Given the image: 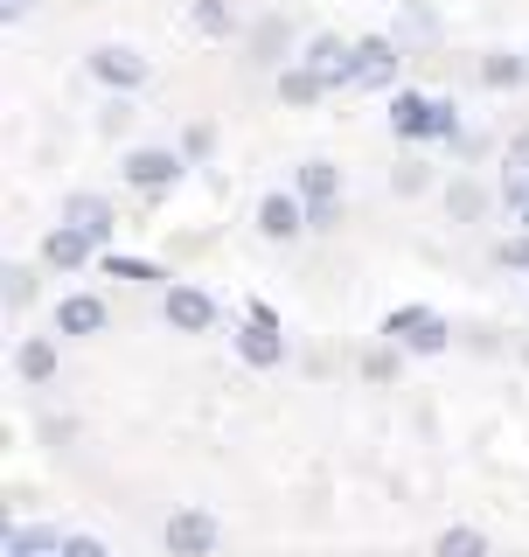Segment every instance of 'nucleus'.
I'll return each mask as SVG.
<instances>
[{"label":"nucleus","instance_id":"nucleus-19","mask_svg":"<svg viewBox=\"0 0 529 557\" xmlns=\"http://www.w3.org/2000/svg\"><path fill=\"white\" fill-rule=\"evenodd\" d=\"M188 22H196L202 35H231V8H223V0H196V14H188Z\"/></svg>","mask_w":529,"mask_h":557},{"label":"nucleus","instance_id":"nucleus-16","mask_svg":"<svg viewBox=\"0 0 529 557\" xmlns=\"http://www.w3.org/2000/svg\"><path fill=\"white\" fill-rule=\"evenodd\" d=\"M321 91H328V84H321V77H313V70H307V63H293V70H286V77H279V98H286V104H313V98H321Z\"/></svg>","mask_w":529,"mask_h":557},{"label":"nucleus","instance_id":"nucleus-4","mask_svg":"<svg viewBox=\"0 0 529 557\" xmlns=\"http://www.w3.org/2000/svg\"><path fill=\"white\" fill-rule=\"evenodd\" d=\"M91 77L112 84V91H139L147 84V57H133L126 42H104V49H91Z\"/></svg>","mask_w":529,"mask_h":557},{"label":"nucleus","instance_id":"nucleus-29","mask_svg":"<svg viewBox=\"0 0 529 557\" xmlns=\"http://www.w3.org/2000/svg\"><path fill=\"white\" fill-rule=\"evenodd\" d=\"M522 223H529V202H522Z\"/></svg>","mask_w":529,"mask_h":557},{"label":"nucleus","instance_id":"nucleus-26","mask_svg":"<svg viewBox=\"0 0 529 557\" xmlns=\"http://www.w3.org/2000/svg\"><path fill=\"white\" fill-rule=\"evenodd\" d=\"M209 147H217V133H209V126H188L182 133V153H209Z\"/></svg>","mask_w":529,"mask_h":557},{"label":"nucleus","instance_id":"nucleus-24","mask_svg":"<svg viewBox=\"0 0 529 557\" xmlns=\"http://www.w3.org/2000/svg\"><path fill=\"white\" fill-rule=\"evenodd\" d=\"M481 209H488V196H481L473 182H460V188H453V216H481Z\"/></svg>","mask_w":529,"mask_h":557},{"label":"nucleus","instance_id":"nucleus-17","mask_svg":"<svg viewBox=\"0 0 529 557\" xmlns=\"http://www.w3.org/2000/svg\"><path fill=\"white\" fill-rule=\"evenodd\" d=\"M432 557H488V536H481V530H467V522H460V530H446V536L432 544Z\"/></svg>","mask_w":529,"mask_h":557},{"label":"nucleus","instance_id":"nucleus-15","mask_svg":"<svg viewBox=\"0 0 529 557\" xmlns=\"http://www.w3.org/2000/svg\"><path fill=\"white\" fill-rule=\"evenodd\" d=\"M63 544L70 536L42 530V522H35V530H8V557H63Z\"/></svg>","mask_w":529,"mask_h":557},{"label":"nucleus","instance_id":"nucleus-25","mask_svg":"<svg viewBox=\"0 0 529 557\" xmlns=\"http://www.w3.org/2000/svg\"><path fill=\"white\" fill-rule=\"evenodd\" d=\"M307 223H313V231H334V223H342V202H313Z\"/></svg>","mask_w":529,"mask_h":557},{"label":"nucleus","instance_id":"nucleus-5","mask_svg":"<svg viewBox=\"0 0 529 557\" xmlns=\"http://www.w3.org/2000/svg\"><path fill=\"white\" fill-rule=\"evenodd\" d=\"M161 313H168V327H182V335H202V327L217 321V300H209L202 286H168Z\"/></svg>","mask_w":529,"mask_h":557},{"label":"nucleus","instance_id":"nucleus-14","mask_svg":"<svg viewBox=\"0 0 529 557\" xmlns=\"http://www.w3.org/2000/svg\"><path fill=\"white\" fill-rule=\"evenodd\" d=\"M63 223H77V231H91L98 244H112V202H104V196H70Z\"/></svg>","mask_w":529,"mask_h":557},{"label":"nucleus","instance_id":"nucleus-18","mask_svg":"<svg viewBox=\"0 0 529 557\" xmlns=\"http://www.w3.org/2000/svg\"><path fill=\"white\" fill-rule=\"evenodd\" d=\"M22 376L49 383V376H57V348H49V342H22Z\"/></svg>","mask_w":529,"mask_h":557},{"label":"nucleus","instance_id":"nucleus-11","mask_svg":"<svg viewBox=\"0 0 529 557\" xmlns=\"http://www.w3.org/2000/svg\"><path fill=\"white\" fill-rule=\"evenodd\" d=\"M104 321H112V313H104L98 293H70V300L57 307V327H63V335H98Z\"/></svg>","mask_w":529,"mask_h":557},{"label":"nucleus","instance_id":"nucleus-21","mask_svg":"<svg viewBox=\"0 0 529 557\" xmlns=\"http://www.w3.org/2000/svg\"><path fill=\"white\" fill-rule=\"evenodd\" d=\"M104 272H112V278H139V286H147V278H161V265H147V258H104Z\"/></svg>","mask_w":529,"mask_h":557},{"label":"nucleus","instance_id":"nucleus-7","mask_svg":"<svg viewBox=\"0 0 529 557\" xmlns=\"http://www.w3.org/2000/svg\"><path fill=\"white\" fill-rule=\"evenodd\" d=\"M174 174H182V153H168V147H133L126 153V182L133 188H168Z\"/></svg>","mask_w":529,"mask_h":557},{"label":"nucleus","instance_id":"nucleus-6","mask_svg":"<svg viewBox=\"0 0 529 557\" xmlns=\"http://www.w3.org/2000/svg\"><path fill=\"white\" fill-rule=\"evenodd\" d=\"M356 84L362 91H391L397 84V42H383V35L356 42Z\"/></svg>","mask_w":529,"mask_h":557},{"label":"nucleus","instance_id":"nucleus-28","mask_svg":"<svg viewBox=\"0 0 529 557\" xmlns=\"http://www.w3.org/2000/svg\"><path fill=\"white\" fill-rule=\"evenodd\" d=\"M0 8H8V22H14V14H28V0H0Z\"/></svg>","mask_w":529,"mask_h":557},{"label":"nucleus","instance_id":"nucleus-9","mask_svg":"<svg viewBox=\"0 0 529 557\" xmlns=\"http://www.w3.org/2000/svg\"><path fill=\"white\" fill-rule=\"evenodd\" d=\"M299 223H307V202H299V196H258V231L272 244H286Z\"/></svg>","mask_w":529,"mask_h":557},{"label":"nucleus","instance_id":"nucleus-27","mask_svg":"<svg viewBox=\"0 0 529 557\" xmlns=\"http://www.w3.org/2000/svg\"><path fill=\"white\" fill-rule=\"evenodd\" d=\"M22 300H28V272L14 265V272H8V307H22Z\"/></svg>","mask_w":529,"mask_h":557},{"label":"nucleus","instance_id":"nucleus-10","mask_svg":"<svg viewBox=\"0 0 529 557\" xmlns=\"http://www.w3.org/2000/svg\"><path fill=\"white\" fill-rule=\"evenodd\" d=\"M432 104H439V98H426V91H397V98H391V133L426 139V133H432Z\"/></svg>","mask_w":529,"mask_h":557},{"label":"nucleus","instance_id":"nucleus-20","mask_svg":"<svg viewBox=\"0 0 529 557\" xmlns=\"http://www.w3.org/2000/svg\"><path fill=\"white\" fill-rule=\"evenodd\" d=\"M481 77H488V84H522V77H529V63H522V57H488V63H481Z\"/></svg>","mask_w":529,"mask_h":557},{"label":"nucleus","instance_id":"nucleus-3","mask_svg":"<svg viewBox=\"0 0 529 557\" xmlns=\"http://www.w3.org/2000/svg\"><path fill=\"white\" fill-rule=\"evenodd\" d=\"M209 550H217V516L209 509L168 516V557H209Z\"/></svg>","mask_w":529,"mask_h":557},{"label":"nucleus","instance_id":"nucleus-2","mask_svg":"<svg viewBox=\"0 0 529 557\" xmlns=\"http://www.w3.org/2000/svg\"><path fill=\"white\" fill-rule=\"evenodd\" d=\"M299 63L321 84H356V42H342V35H313V42L299 49Z\"/></svg>","mask_w":529,"mask_h":557},{"label":"nucleus","instance_id":"nucleus-13","mask_svg":"<svg viewBox=\"0 0 529 557\" xmlns=\"http://www.w3.org/2000/svg\"><path fill=\"white\" fill-rule=\"evenodd\" d=\"M237 356L251 362V370H279V362H286V342H279V327H251V321H244Z\"/></svg>","mask_w":529,"mask_h":557},{"label":"nucleus","instance_id":"nucleus-8","mask_svg":"<svg viewBox=\"0 0 529 557\" xmlns=\"http://www.w3.org/2000/svg\"><path fill=\"white\" fill-rule=\"evenodd\" d=\"M91 251H98V237H91V231H77V223H57V231L42 237V265H57V272L84 265Z\"/></svg>","mask_w":529,"mask_h":557},{"label":"nucleus","instance_id":"nucleus-23","mask_svg":"<svg viewBox=\"0 0 529 557\" xmlns=\"http://www.w3.org/2000/svg\"><path fill=\"white\" fill-rule=\"evenodd\" d=\"M495 258H502L508 272H529V231H522V237H502V251H495Z\"/></svg>","mask_w":529,"mask_h":557},{"label":"nucleus","instance_id":"nucleus-12","mask_svg":"<svg viewBox=\"0 0 529 557\" xmlns=\"http://www.w3.org/2000/svg\"><path fill=\"white\" fill-rule=\"evenodd\" d=\"M293 196L307 202V209L313 202H342V174H334V161H307V168L293 174Z\"/></svg>","mask_w":529,"mask_h":557},{"label":"nucleus","instance_id":"nucleus-22","mask_svg":"<svg viewBox=\"0 0 529 557\" xmlns=\"http://www.w3.org/2000/svg\"><path fill=\"white\" fill-rule=\"evenodd\" d=\"M362 376H369V383H391V376H397V348H377V356H362Z\"/></svg>","mask_w":529,"mask_h":557},{"label":"nucleus","instance_id":"nucleus-1","mask_svg":"<svg viewBox=\"0 0 529 557\" xmlns=\"http://www.w3.org/2000/svg\"><path fill=\"white\" fill-rule=\"evenodd\" d=\"M383 335H391V348H404V356H439V348H446V321H439L432 307H397L391 321H383Z\"/></svg>","mask_w":529,"mask_h":557}]
</instances>
